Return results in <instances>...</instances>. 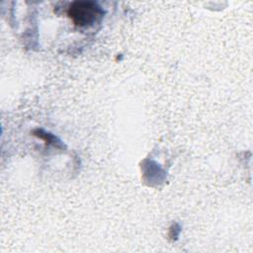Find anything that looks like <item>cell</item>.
Wrapping results in <instances>:
<instances>
[{"label": "cell", "mask_w": 253, "mask_h": 253, "mask_svg": "<svg viewBox=\"0 0 253 253\" xmlns=\"http://www.w3.org/2000/svg\"><path fill=\"white\" fill-rule=\"evenodd\" d=\"M67 15L75 26L82 28L92 26L102 17L103 11L93 1H76L69 6Z\"/></svg>", "instance_id": "obj_1"}]
</instances>
